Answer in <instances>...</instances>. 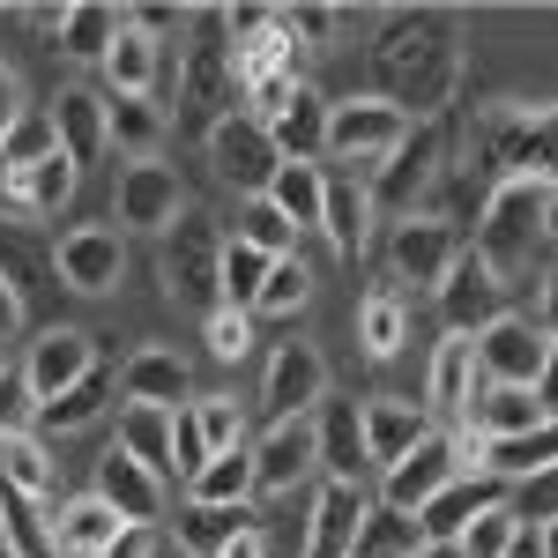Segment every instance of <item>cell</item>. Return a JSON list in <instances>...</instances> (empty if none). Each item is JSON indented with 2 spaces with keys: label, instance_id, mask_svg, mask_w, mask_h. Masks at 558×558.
I'll use <instances>...</instances> for the list:
<instances>
[{
  "label": "cell",
  "instance_id": "obj_1",
  "mask_svg": "<svg viewBox=\"0 0 558 558\" xmlns=\"http://www.w3.org/2000/svg\"><path fill=\"white\" fill-rule=\"evenodd\" d=\"M544 194H551V179H536V172H507V179H499V194L484 202V231H476V254L492 260L499 276H521V268H529L536 239H544Z\"/></svg>",
  "mask_w": 558,
  "mask_h": 558
},
{
  "label": "cell",
  "instance_id": "obj_2",
  "mask_svg": "<svg viewBox=\"0 0 558 558\" xmlns=\"http://www.w3.org/2000/svg\"><path fill=\"white\" fill-rule=\"evenodd\" d=\"M410 142V112L395 105V97H343V105H328V157L336 165H357V172H380L387 157Z\"/></svg>",
  "mask_w": 558,
  "mask_h": 558
},
{
  "label": "cell",
  "instance_id": "obj_3",
  "mask_svg": "<svg viewBox=\"0 0 558 558\" xmlns=\"http://www.w3.org/2000/svg\"><path fill=\"white\" fill-rule=\"evenodd\" d=\"M439 313H447V336H470L476 343V336L507 313V276L476 254V246H462L454 268H447V283H439Z\"/></svg>",
  "mask_w": 558,
  "mask_h": 558
},
{
  "label": "cell",
  "instance_id": "obj_4",
  "mask_svg": "<svg viewBox=\"0 0 558 558\" xmlns=\"http://www.w3.org/2000/svg\"><path fill=\"white\" fill-rule=\"evenodd\" d=\"M209 165H216V179H223V186H239V194L254 202V194H268V179H276V165H283V157H276V142H268V128H260V120L223 112V120L209 128Z\"/></svg>",
  "mask_w": 558,
  "mask_h": 558
},
{
  "label": "cell",
  "instance_id": "obj_5",
  "mask_svg": "<svg viewBox=\"0 0 558 558\" xmlns=\"http://www.w3.org/2000/svg\"><path fill=\"white\" fill-rule=\"evenodd\" d=\"M454 476H462L454 439H447V432H432V439H417L395 470H380V507H395V514H425Z\"/></svg>",
  "mask_w": 558,
  "mask_h": 558
},
{
  "label": "cell",
  "instance_id": "obj_6",
  "mask_svg": "<svg viewBox=\"0 0 558 558\" xmlns=\"http://www.w3.org/2000/svg\"><path fill=\"white\" fill-rule=\"evenodd\" d=\"M499 507H514V492L499 484V476H484V470H462L439 499H432L425 514H417V529H425V544L432 551H454L462 544V529H476L484 514H499Z\"/></svg>",
  "mask_w": 558,
  "mask_h": 558
},
{
  "label": "cell",
  "instance_id": "obj_7",
  "mask_svg": "<svg viewBox=\"0 0 558 558\" xmlns=\"http://www.w3.org/2000/svg\"><path fill=\"white\" fill-rule=\"evenodd\" d=\"M544 357H551V343L536 336V320L499 313V320L476 336V380H484V387H536Z\"/></svg>",
  "mask_w": 558,
  "mask_h": 558
},
{
  "label": "cell",
  "instance_id": "obj_8",
  "mask_svg": "<svg viewBox=\"0 0 558 558\" xmlns=\"http://www.w3.org/2000/svg\"><path fill=\"white\" fill-rule=\"evenodd\" d=\"M305 476H320L313 417H276V425L254 439V492L260 499H283V492H299Z\"/></svg>",
  "mask_w": 558,
  "mask_h": 558
},
{
  "label": "cell",
  "instance_id": "obj_9",
  "mask_svg": "<svg viewBox=\"0 0 558 558\" xmlns=\"http://www.w3.org/2000/svg\"><path fill=\"white\" fill-rule=\"evenodd\" d=\"M260 402H268V425H276V417H313V410L328 402V357L313 343H283L268 357Z\"/></svg>",
  "mask_w": 558,
  "mask_h": 558
},
{
  "label": "cell",
  "instance_id": "obj_10",
  "mask_svg": "<svg viewBox=\"0 0 558 558\" xmlns=\"http://www.w3.org/2000/svg\"><path fill=\"white\" fill-rule=\"evenodd\" d=\"M112 209H120V231H172L179 216H186V194H179V172L172 165H120V194H112Z\"/></svg>",
  "mask_w": 558,
  "mask_h": 558
},
{
  "label": "cell",
  "instance_id": "obj_11",
  "mask_svg": "<svg viewBox=\"0 0 558 558\" xmlns=\"http://www.w3.org/2000/svg\"><path fill=\"white\" fill-rule=\"evenodd\" d=\"M52 260H60V283H68V291H83V299L120 291V276H128V246H120V231H112V223H83V231H68Z\"/></svg>",
  "mask_w": 558,
  "mask_h": 558
},
{
  "label": "cell",
  "instance_id": "obj_12",
  "mask_svg": "<svg viewBox=\"0 0 558 558\" xmlns=\"http://www.w3.org/2000/svg\"><path fill=\"white\" fill-rule=\"evenodd\" d=\"M97 373V343H89L83 328H45L38 343H31V357H23V380H31V395L45 402H60L75 380H89Z\"/></svg>",
  "mask_w": 558,
  "mask_h": 558
},
{
  "label": "cell",
  "instance_id": "obj_13",
  "mask_svg": "<svg viewBox=\"0 0 558 558\" xmlns=\"http://www.w3.org/2000/svg\"><path fill=\"white\" fill-rule=\"evenodd\" d=\"M313 447H320V476L328 484H365L373 462H365V402H320L313 410Z\"/></svg>",
  "mask_w": 558,
  "mask_h": 558
},
{
  "label": "cell",
  "instance_id": "obj_14",
  "mask_svg": "<svg viewBox=\"0 0 558 558\" xmlns=\"http://www.w3.org/2000/svg\"><path fill=\"white\" fill-rule=\"evenodd\" d=\"M365 514H373V492L365 484H320L313 521H305V558H350Z\"/></svg>",
  "mask_w": 558,
  "mask_h": 558
},
{
  "label": "cell",
  "instance_id": "obj_15",
  "mask_svg": "<svg viewBox=\"0 0 558 558\" xmlns=\"http://www.w3.org/2000/svg\"><path fill=\"white\" fill-rule=\"evenodd\" d=\"M454 231L439 223V216H402L395 223V246H387V260H395V283H447V268H454Z\"/></svg>",
  "mask_w": 558,
  "mask_h": 558
},
{
  "label": "cell",
  "instance_id": "obj_16",
  "mask_svg": "<svg viewBox=\"0 0 558 558\" xmlns=\"http://www.w3.org/2000/svg\"><path fill=\"white\" fill-rule=\"evenodd\" d=\"M112 514L128 521V529H157V507H165V484L142 470V462H128L120 447H105V462H97V484H89Z\"/></svg>",
  "mask_w": 558,
  "mask_h": 558
},
{
  "label": "cell",
  "instance_id": "obj_17",
  "mask_svg": "<svg viewBox=\"0 0 558 558\" xmlns=\"http://www.w3.org/2000/svg\"><path fill=\"white\" fill-rule=\"evenodd\" d=\"M417 439H432L425 402H402V395H373L365 402V462L373 470H395Z\"/></svg>",
  "mask_w": 558,
  "mask_h": 558
},
{
  "label": "cell",
  "instance_id": "obj_18",
  "mask_svg": "<svg viewBox=\"0 0 558 558\" xmlns=\"http://www.w3.org/2000/svg\"><path fill=\"white\" fill-rule=\"evenodd\" d=\"M216 260H223V246L209 239L202 216H179L165 231V276H172L179 299H216Z\"/></svg>",
  "mask_w": 558,
  "mask_h": 558
},
{
  "label": "cell",
  "instance_id": "obj_19",
  "mask_svg": "<svg viewBox=\"0 0 558 558\" xmlns=\"http://www.w3.org/2000/svg\"><path fill=\"white\" fill-rule=\"evenodd\" d=\"M476 343L470 336H447V343L432 350V373H425V417H470V402H476Z\"/></svg>",
  "mask_w": 558,
  "mask_h": 558
},
{
  "label": "cell",
  "instance_id": "obj_20",
  "mask_svg": "<svg viewBox=\"0 0 558 558\" xmlns=\"http://www.w3.org/2000/svg\"><path fill=\"white\" fill-rule=\"evenodd\" d=\"M120 387H128V402H142V410H186L194 402V373H186V357H172V350H134L128 365H120Z\"/></svg>",
  "mask_w": 558,
  "mask_h": 558
},
{
  "label": "cell",
  "instance_id": "obj_21",
  "mask_svg": "<svg viewBox=\"0 0 558 558\" xmlns=\"http://www.w3.org/2000/svg\"><path fill=\"white\" fill-rule=\"evenodd\" d=\"M551 470H558V417H544L536 432H514V439H484V476H499L507 492Z\"/></svg>",
  "mask_w": 558,
  "mask_h": 558
},
{
  "label": "cell",
  "instance_id": "obj_22",
  "mask_svg": "<svg viewBox=\"0 0 558 558\" xmlns=\"http://www.w3.org/2000/svg\"><path fill=\"white\" fill-rule=\"evenodd\" d=\"M268 142H276L283 165H320V157H328V97L305 83L299 97L268 120Z\"/></svg>",
  "mask_w": 558,
  "mask_h": 558
},
{
  "label": "cell",
  "instance_id": "obj_23",
  "mask_svg": "<svg viewBox=\"0 0 558 558\" xmlns=\"http://www.w3.org/2000/svg\"><path fill=\"white\" fill-rule=\"evenodd\" d=\"M52 134H60V157L83 172V165H97L112 142H105V97L97 89H60L52 97Z\"/></svg>",
  "mask_w": 558,
  "mask_h": 558
},
{
  "label": "cell",
  "instance_id": "obj_24",
  "mask_svg": "<svg viewBox=\"0 0 558 558\" xmlns=\"http://www.w3.org/2000/svg\"><path fill=\"white\" fill-rule=\"evenodd\" d=\"M105 68V83H112V97H157V68H165V45L149 38L142 23H120V38H112V52L97 60Z\"/></svg>",
  "mask_w": 558,
  "mask_h": 558
},
{
  "label": "cell",
  "instance_id": "obj_25",
  "mask_svg": "<svg viewBox=\"0 0 558 558\" xmlns=\"http://www.w3.org/2000/svg\"><path fill=\"white\" fill-rule=\"evenodd\" d=\"M186 499L194 507H254V439L246 447H231V454H209L202 470L186 476Z\"/></svg>",
  "mask_w": 558,
  "mask_h": 558
},
{
  "label": "cell",
  "instance_id": "obj_26",
  "mask_svg": "<svg viewBox=\"0 0 558 558\" xmlns=\"http://www.w3.org/2000/svg\"><path fill=\"white\" fill-rule=\"evenodd\" d=\"M128 462H142V470L157 476V484H172V410H142V402H128L120 410V439H112Z\"/></svg>",
  "mask_w": 558,
  "mask_h": 558
},
{
  "label": "cell",
  "instance_id": "obj_27",
  "mask_svg": "<svg viewBox=\"0 0 558 558\" xmlns=\"http://www.w3.org/2000/svg\"><path fill=\"white\" fill-rule=\"evenodd\" d=\"M260 202L283 216L291 231H320V209H328V172H320V165H276V179H268V194H260Z\"/></svg>",
  "mask_w": 558,
  "mask_h": 558
},
{
  "label": "cell",
  "instance_id": "obj_28",
  "mask_svg": "<svg viewBox=\"0 0 558 558\" xmlns=\"http://www.w3.org/2000/svg\"><path fill=\"white\" fill-rule=\"evenodd\" d=\"M120 529H128V521L112 514L97 492H83V499H68V507H60V521H52V544H60L68 558H105Z\"/></svg>",
  "mask_w": 558,
  "mask_h": 558
},
{
  "label": "cell",
  "instance_id": "obj_29",
  "mask_svg": "<svg viewBox=\"0 0 558 558\" xmlns=\"http://www.w3.org/2000/svg\"><path fill=\"white\" fill-rule=\"evenodd\" d=\"M105 142H112L128 165H149L157 142H165V112H157V97H105Z\"/></svg>",
  "mask_w": 558,
  "mask_h": 558
},
{
  "label": "cell",
  "instance_id": "obj_30",
  "mask_svg": "<svg viewBox=\"0 0 558 558\" xmlns=\"http://www.w3.org/2000/svg\"><path fill=\"white\" fill-rule=\"evenodd\" d=\"M75 165L68 157H45V165H31V172H0V194H8V209L15 216H52L68 194H75Z\"/></svg>",
  "mask_w": 558,
  "mask_h": 558
},
{
  "label": "cell",
  "instance_id": "obj_31",
  "mask_svg": "<svg viewBox=\"0 0 558 558\" xmlns=\"http://www.w3.org/2000/svg\"><path fill=\"white\" fill-rule=\"evenodd\" d=\"M470 432H484V439H514V432H536L544 425V410H536V395L529 387H476L470 417H462Z\"/></svg>",
  "mask_w": 558,
  "mask_h": 558
},
{
  "label": "cell",
  "instance_id": "obj_32",
  "mask_svg": "<svg viewBox=\"0 0 558 558\" xmlns=\"http://www.w3.org/2000/svg\"><path fill=\"white\" fill-rule=\"evenodd\" d=\"M52 447H45L38 432H15V439H0V492H15V499H52Z\"/></svg>",
  "mask_w": 558,
  "mask_h": 558
},
{
  "label": "cell",
  "instance_id": "obj_33",
  "mask_svg": "<svg viewBox=\"0 0 558 558\" xmlns=\"http://www.w3.org/2000/svg\"><path fill=\"white\" fill-rule=\"evenodd\" d=\"M402 336H410V305H402V291L395 283H380V291H365L357 299V343H365V357H395L402 350Z\"/></svg>",
  "mask_w": 558,
  "mask_h": 558
},
{
  "label": "cell",
  "instance_id": "obj_34",
  "mask_svg": "<svg viewBox=\"0 0 558 558\" xmlns=\"http://www.w3.org/2000/svg\"><path fill=\"white\" fill-rule=\"evenodd\" d=\"M365 231H373V194H365L357 179H328V209H320V239H328L336 254H357V246H365Z\"/></svg>",
  "mask_w": 558,
  "mask_h": 558
},
{
  "label": "cell",
  "instance_id": "obj_35",
  "mask_svg": "<svg viewBox=\"0 0 558 558\" xmlns=\"http://www.w3.org/2000/svg\"><path fill=\"white\" fill-rule=\"evenodd\" d=\"M120 8H105V0H83V8H60V52L68 60H105L112 38H120Z\"/></svg>",
  "mask_w": 558,
  "mask_h": 558
},
{
  "label": "cell",
  "instance_id": "obj_36",
  "mask_svg": "<svg viewBox=\"0 0 558 558\" xmlns=\"http://www.w3.org/2000/svg\"><path fill=\"white\" fill-rule=\"evenodd\" d=\"M268 268H276V260L254 254L246 239H223V260H216V299L231 305V313H254L260 283H268Z\"/></svg>",
  "mask_w": 558,
  "mask_h": 558
},
{
  "label": "cell",
  "instance_id": "obj_37",
  "mask_svg": "<svg viewBox=\"0 0 558 558\" xmlns=\"http://www.w3.org/2000/svg\"><path fill=\"white\" fill-rule=\"evenodd\" d=\"M417 551H425L417 514H395V507L373 499V514H365V529H357V551L350 558H417Z\"/></svg>",
  "mask_w": 558,
  "mask_h": 558
},
{
  "label": "cell",
  "instance_id": "obj_38",
  "mask_svg": "<svg viewBox=\"0 0 558 558\" xmlns=\"http://www.w3.org/2000/svg\"><path fill=\"white\" fill-rule=\"evenodd\" d=\"M112 387H120L112 373H89V380H75L60 402H45L38 425L45 432H83V425H97V417H105V402H112Z\"/></svg>",
  "mask_w": 558,
  "mask_h": 558
},
{
  "label": "cell",
  "instance_id": "obj_39",
  "mask_svg": "<svg viewBox=\"0 0 558 558\" xmlns=\"http://www.w3.org/2000/svg\"><path fill=\"white\" fill-rule=\"evenodd\" d=\"M239 529H246V507H194V499H186V514H179V544H186L194 558H216Z\"/></svg>",
  "mask_w": 558,
  "mask_h": 558
},
{
  "label": "cell",
  "instance_id": "obj_40",
  "mask_svg": "<svg viewBox=\"0 0 558 558\" xmlns=\"http://www.w3.org/2000/svg\"><path fill=\"white\" fill-rule=\"evenodd\" d=\"M45 157H60V134H52V112H23L8 142H0V172H31Z\"/></svg>",
  "mask_w": 558,
  "mask_h": 558
},
{
  "label": "cell",
  "instance_id": "obj_41",
  "mask_svg": "<svg viewBox=\"0 0 558 558\" xmlns=\"http://www.w3.org/2000/svg\"><path fill=\"white\" fill-rule=\"evenodd\" d=\"M305 299H313V268H305V260L291 254V260H276V268H268V283H260L254 313H268V320H291V313H299Z\"/></svg>",
  "mask_w": 558,
  "mask_h": 558
},
{
  "label": "cell",
  "instance_id": "obj_42",
  "mask_svg": "<svg viewBox=\"0 0 558 558\" xmlns=\"http://www.w3.org/2000/svg\"><path fill=\"white\" fill-rule=\"evenodd\" d=\"M239 239H246V246H254V254H268V260H291L299 254V231H291V223H283V216L268 209V202H246V209H239Z\"/></svg>",
  "mask_w": 558,
  "mask_h": 558
},
{
  "label": "cell",
  "instance_id": "obj_43",
  "mask_svg": "<svg viewBox=\"0 0 558 558\" xmlns=\"http://www.w3.org/2000/svg\"><path fill=\"white\" fill-rule=\"evenodd\" d=\"M521 529L529 521L514 514V507H499V514H484L476 529H462V544H454V558H507L521 544Z\"/></svg>",
  "mask_w": 558,
  "mask_h": 558
},
{
  "label": "cell",
  "instance_id": "obj_44",
  "mask_svg": "<svg viewBox=\"0 0 558 558\" xmlns=\"http://www.w3.org/2000/svg\"><path fill=\"white\" fill-rule=\"evenodd\" d=\"M194 417H202V439H209V454H231V447H246V417H239V402H231V395H194Z\"/></svg>",
  "mask_w": 558,
  "mask_h": 558
},
{
  "label": "cell",
  "instance_id": "obj_45",
  "mask_svg": "<svg viewBox=\"0 0 558 558\" xmlns=\"http://www.w3.org/2000/svg\"><path fill=\"white\" fill-rule=\"evenodd\" d=\"M15 432H38V395L23 380V365H0V439Z\"/></svg>",
  "mask_w": 558,
  "mask_h": 558
},
{
  "label": "cell",
  "instance_id": "obj_46",
  "mask_svg": "<svg viewBox=\"0 0 558 558\" xmlns=\"http://www.w3.org/2000/svg\"><path fill=\"white\" fill-rule=\"evenodd\" d=\"M246 350H254V320H246V313H231V305H216V313H209V357L239 365Z\"/></svg>",
  "mask_w": 558,
  "mask_h": 558
},
{
  "label": "cell",
  "instance_id": "obj_47",
  "mask_svg": "<svg viewBox=\"0 0 558 558\" xmlns=\"http://www.w3.org/2000/svg\"><path fill=\"white\" fill-rule=\"evenodd\" d=\"M202 462H209V439H202V417H194V402H186V410H172V470L194 476Z\"/></svg>",
  "mask_w": 558,
  "mask_h": 558
},
{
  "label": "cell",
  "instance_id": "obj_48",
  "mask_svg": "<svg viewBox=\"0 0 558 558\" xmlns=\"http://www.w3.org/2000/svg\"><path fill=\"white\" fill-rule=\"evenodd\" d=\"M336 23H343L336 8H299V15H283L291 38H336Z\"/></svg>",
  "mask_w": 558,
  "mask_h": 558
},
{
  "label": "cell",
  "instance_id": "obj_49",
  "mask_svg": "<svg viewBox=\"0 0 558 558\" xmlns=\"http://www.w3.org/2000/svg\"><path fill=\"white\" fill-rule=\"evenodd\" d=\"M105 558H157V529H120Z\"/></svg>",
  "mask_w": 558,
  "mask_h": 558
},
{
  "label": "cell",
  "instance_id": "obj_50",
  "mask_svg": "<svg viewBox=\"0 0 558 558\" xmlns=\"http://www.w3.org/2000/svg\"><path fill=\"white\" fill-rule=\"evenodd\" d=\"M23 112H31V105H23V83H15V75L0 68V142H8V128H15Z\"/></svg>",
  "mask_w": 558,
  "mask_h": 558
},
{
  "label": "cell",
  "instance_id": "obj_51",
  "mask_svg": "<svg viewBox=\"0 0 558 558\" xmlns=\"http://www.w3.org/2000/svg\"><path fill=\"white\" fill-rule=\"evenodd\" d=\"M216 558H268V529H260V521H246V529H239V536H231Z\"/></svg>",
  "mask_w": 558,
  "mask_h": 558
},
{
  "label": "cell",
  "instance_id": "obj_52",
  "mask_svg": "<svg viewBox=\"0 0 558 558\" xmlns=\"http://www.w3.org/2000/svg\"><path fill=\"white\" fill-rule=\"evenodd\" d=\"M529 395H536V410H544V417H558V343H551V357H544V373H536Z\"/></svg>",
  "mask_w": 558,
  "mask_h": 558
},
{
  "label": "cell",
  "instance_id": "obj_53",
  "mask_svg": "<svg viewBox=\"0 0 558 558\" xmlns=\"http://www.w3.org/2000/svg\"><path fill=\"white\" fill-rule=\"evenodd\" d=\"M23 328V291H15V276H0V343Z\"/></svg>",
  "mask_w": 558,
  "mask_h": 558
},
{
  "label": "cell",
  "instance_id": "obj_54",
  "mask_svg": "<svg viewBox=\"0 0 558 558\" xmlns=\"http://www.w3.org/2000/svg\"><path fill=\"white\" fill-rule=\"evenodd\" d=\"M536 336L558 343V276H544V299H536Z\"/></svg>",
  "mask_w": 558,
  "mask_h": 558
},
{
  "label": "cell",
  "instance_id": "obj_55",
  "mask_svg": "<svg viewBox=\"0 0 558 558\" xmlns=\"http://www.w3.org/2000/svg\"><path fill=\"white\" fill-rule=\"evenodd\" d=\"M544 246H558V186L544 194Z\"/></svg>",
  "mask_w": 558,
  "mask_h": 558
},
{
  "label": "cell",
  "instance_id": "obj_56",
  "mask_svg": "<svg viewBox=\"0 0 558 558\" xmlns=\"http://www.w3.org/2000/svg\"><path fill=\"white\" fill-rule=\"evenodd\" d=\"M536 551L558 558V521H536Z\"/></svg>",
  "mask_w": 558,
  "mask_h": 558
},
{
  "label": "cell",
  "instance_id": "obj_57",
  "mask_svg": "<svg viewBox=\"0 0 558 558\" xmlns=\"http://www.w3.org/2000/svg\"><path fill=\"white\" fill-rule=\"evenodd\" d=\"M507 558H544V551H536V529H521V544H514Z\"/></svg>",
  "mask_w": 558,
  "mask_h": 558
},
{
  "label": "cell",
  "instance_id": "obj_58",
  "mask_svg": "<svg viewBox=\"0 0 558 558\" xmlns=\"http://www.w3.org/2000/svg\"><path fill=\"white\" fill-rule=\"evenodd\" d=\"M0 558H15V544H8V514H0Z\"/></svg>",
  "mask_w": 558,
  "mask_h": 558
},
{
  "label": "cell",
  "instance_id": "obj_59",
  "mask_svg": "<svg viewBox=\"0 0 558 558\" xmlns=\"http://www.w3.org/2000/svg\"><path fill=\"white\" fill-rule=\"evenodd\" d=\"M417 558H454V551H432V544H425V551H417Z\"/></svg>",
  "mask_w": 558,
  "mask_h": 558
}]
</instances>
